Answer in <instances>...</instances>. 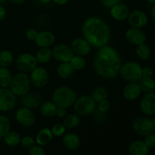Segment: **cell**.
Masks as SVG:
<instances>
[{
  "instance_id": "14",
  "label": "cell",
  "mask_w": 155,
  "mask_h": 155,
  "mask_svg": "<svg viewBox=\"0 0 155 155\" xmlns=\"http://www.w3.org/2000/svg\"><path fill=\"white\" fill-rule=\"evenodd\" d=\"M125 36L129 43L136 46L145 43L147 39L145 32L142 29L134 28V27L129 28L126 32Z\"/></svg>"
},
{
  "instance_id": "13",
  "label": "cell",
  "mask_w": 155,
  "mask_h": 155,
  "mask_svg": "<svg viewBox=\"0 0 155 155\" xmlns=\"http://www.w3.org/2000/svg\"><path fill=\"white\" fill-rule=\"evenodd\" d=\"M127 20L130 27L138 29L144 28L148 23V15L141 9H135L130 12Z\"/></svg>"
},
{
  "instance_id": "4",
  "label": "cell",
  "mask_w": 155,
  "mask_h": 155,
  "mask_svg": "<svg viewBox=\"0 0 155 155\" xmlns=\"http://www.w3.org/2000/svg\"><path fill=\"white\" fill-rule=\"evenodd\" d=\"M30 85L31 83L28 74L19 72L13 76L9 89L16 96L22 97L28 93Z\"/></svg>"
},
{
  "instance_id": "7",
  "label": "cell",
  "mask_w": 155,
  "mask_h": 155,
  "mask_svg": "<svg viewBox=\"0 0 155 155\" xmlns=\"http://www.w3.org/2000/svg\"><path fill=\"white\" fill-rule=\"evenodd\" d=\"M38 62L36 57L30 53H22L19 54L15 61L16 68L20 72L29 74L37 67Z\"/></svg>"
},
{
  "instance_id": "20",
  "label": "cell",
  "mask_w": 155,
  "mask_h": 155,
  "mask_svg": "<svg viewBox=\"0 0 155 155\" xmlns=\"http://www.w3.org/2000/svg\"><path fill=\"white\" fill-rule=\"evenodd\" d=\"M41 98L40 95L38 94L35 93H27L22 96L21 98V104L23 106L27 108L30 109V110H34V109H37L38 107H40L41 105Z\"/></svg>"
},
{
  "instance_id": "36",
  "label": "cell",
  "mask_w": 155,
  "mask_h": 155,
  "mask_svg": "<svg viewBox=\"0 0 155 155\" xmlns=\"http://www.w3.org/2000/svg\"><path fill=\"white\" fill-rule=\"evenodd\" d=\"M53 136L55 137H61L66 133V127L61 124H56L51 129Z\"/></svg>"
},
{
  "instance_id": "8",
  "label": "cell",
  "mask_w": 155,
  "mask_h": 155,
  "mask_svg": "<svg viewBox=\"0 0 155 155\" xmlns=\"http://www.w3.org/2000/svg\"><path fill=\"white\" fill-rule=\"evenodd\" d=\"M132 127L135 133L144 137L150 133H154L155 130V127L152 120L147 116L136 117L133 120Z\"/></svg>"
},
{
  "instance_id": "6",
  "label": "cell",
  "mask_w": 155,
  "mask_h": 155,
  "mask_svg": "<svg viewBox=\"0 0 155 155\" xmlns=\"http://www.w3.org/2000/svg\"><path fill=\"white\" fill-rule=\"evenodd\" d=\"M74 110L79 116L86 117L92 114L96 110L97 104L89 95L77 98L74 104Z\"/></svg>"
},
{
  "instance_id": "22",
  "label": "cell",
  "mask_w": 155,
  "mask_h": 155,
  "mask_svg": "<svg viewBox=\"0 0 155 155\" xmlns=\"http://www.w3.org/2000/svg\"><path fill=\"white\" fill-rule=\"evenodd\" d=\"M149 150L143 141L139 140L130 143L128 148L130 155H148Z\"/></svg>"
},
{
  "instance_id": "12",
  "label": "cell",
  "mask_w": 155,
  "mask_h": 155,
  "mask_svg": "<svg viewBox=\"0 0 155 155\" xmlns=\"http://www.w3.org/2000/svg\"><path fill=\"white\" fill-rule=\"evenodd\" d=\"M15 119L20 125L24 127H33L36 122V117L33 110L24 106L17 110L15 113Z\"/></svg>"
},
{
  "instance_id": "27",
  "label": "cell",
  "mask_w": 155,
  "mask_h": 155,
  "mask_svg": "<svg viewBox=\"0 0 155 155\" xmlns=\"http://www.w3.org/2000/svg\"><path fill=\"white\" fill-rule=\"evenodd\" d=\"M74 70L69 62L61 63L57 68V74L61 79H68L74 74Z\"/></svg>"
},
{
  "instance_id": "50",
  "label": "cell",
  "mask_w": 155,
  "mask_h": 155,
  "mask_svg": "<svg viewBox=\"0 0 155 155\" xmlns=\"http://www.w3.org/2000/svg\"><path fill=\"white\" fill-rule=\"evenodd\" d=\"M39 2H40L42 4L47 5V4H49V3L51 2V0H39Z\"/></svg>"
},
{
  "instance_id": "5",
  "label": "cell",
  "mask_w": 155,
  "mask_h": 155,
  "mask_svg": "<svg viewBox=\"0 0 155 155\" xmlns=\"http://www.w3.org/2000/svg\"><path fill=\"white\" fill-rule=\"evenodd\" d=\"M142 66L137 61H130L122 64L120 75L127 83L139 82L142 78Z\"/></svg>"
},
{
  "instance_id": "24",
  "label": "cell",
  "mask_w": 155,
  "mask_h": 155,
  "mask_svg": "<svg viewBox=\"0 0 155 155\" xmlns=\"http://www.w3.org/2000/svg\"><path fill=\"white\" fill-rule=\"evenodd\" d=\"M57 109L58 106L52 101H44L39 107L40 113L42 114V116L45 117H52L55 116Z\"/></svg>"
},
{
  "instance_id": "21",
  "label": "cell",
  "mask_w": 155,
  "mask_h": 155,
  "mask_svg": "<svg viewBox=\"0 0 155 155\" xmlns=\"http://www.w3.org/2000/svg\"><path fill=\"white\" fill-rule=\"evenodd\" d=\"M62 142L66 148L71 151H75L81 144V139L80 136L77 134L74 133H65L63 136Z\"/></svg>"
},
{
  "instance_id": "55",
  "label": "cell",
  "mask_w": 155,
  "mask_h": 155,
  "mask_svg": "<svg viewBox=\"0 0 155 155\" xmlns=\"http://www.w3.org/2000/svg\"><path fill=\"white\" fill-rule=\"evenodd\" d=\"M120 1H121V0H120ZM122 1H127V0H122Z\"/></svg>"
},
{
  "instance_id": "46",
  "label": "cell",
  "mask_w": 155,
  "mask_h": 155,
  "mask_svg": "<svg viewBox=\"0 0 155 155\" xmlns=\"http://www.w3.org/2000/svg\"><path fill=\"white\" fill-rule=\"evenodd\" d=\"M7 16V12H6L5 8L3 6L0 5V22L4 21Z\"/></svg>"
},
{
  "instance_id": "2",
  "label": "cell",
  "mask_w": 155,
  "mask_h": 155,
  "mask_svg": "<svg viewBox=\"0 0 155 155\" xmlns=\"http://www.w3.org/2000/svg\"><path fill=\"white\" fill-rule=\"evenodd\" d=\"M83 38L92 47L100 48L107 45L110 39V29L101 18L92 16L84 21L82 27Z\"/></svg>"
},
{
  "instance_id": "51",
  "label": "cell",
  "mask_w": 155,
  "mask_h": 155,
  "mask_svg": "<svg viewBox=\"0 0 155 155\" xmlns=\"http://www.w3.org/2000/svg\"><path fill=\"white\" fill-rule=\"evenodd\" d=\"M151 120H152L153 124H154V127H155V114H154V115H153V116H152V118H151Z\"/></svg>"
},
{
  "instance_id": "37",
  "label": "cell",
  "mask_w": 155,
  "mask_h": 155,
  "mask_svg": "<svg viewBox=\"0 0 155 155\" xmlns=\"http://www.w3.org/2000/svg\"><path fill=\"white\" fill-rule=\"evenodd\" d=\"M21 144L22 145V147L25 148H28L30 149V148L33 146V145H36V141L33 139V137L29 136H26L24 137L21 138Z\"/></svg>"
},
{
  "instance_id": "32",
  "label": "cell",
  "mask_w": 155,
  "mask_h": 155,
  "mask_svg": "<svg viewBox=\"0 0 155 155\" xmlns=\"http://www.w3.org/2000/svg\"><path fill=\"white\" fill-rule=\"evenodd\" d=\"M14 61V55L9 50L0 51V68H8Z\"/></svg>"
},
{
  "instance_id": "3",
  "label": "cell",
  "mask_w": 155,
  "mask_h": 155,
  "mask_svg": "<svg viewBox=\"0 0 155 155\" xmlns=\"http://www.w3.org/2000/svg\"><path fill=\"white\" fill-rule=\"evenodd\" d=\"M52 101L58 107L68 108L74 105L77 98V94L75 90L68 86H60L54 89L51 95Z\"/></svg>"
},
{
  "instance_id": "31",
  "label": "cell",
  "mask_w": 155,
  "mask_h": 155,
  "mask_svg": "<svg viewBox=\"0 0 155 155\" xmlns=\"http://www.w3.org/2000/svg\"><path fill=\"white\" fill-rule=\"evenodd\" d=\"M91 97L97 104V103L102 101V100L107 99V98H108V91L104 86H98L92 91Z\"/></svg>"
},
{
  "instance_id": "40",
  "label": "cell",
  "mask_w": 155,
  "mask_h": 155,
  "mask_svg": "<svg viewBox=\"0 0 155 155\" xmlns=\"http://www.w3.org/2000/svg\"><path fill=\"white\" fill-rule=\"evenodd\" d=\"M97 104H98V105H97L96 107L97 110H98L101 112H104V113H107V110H108L110 107V104L107 99L102 100V101H99V102L97 103Z\"/></svg>"
},
{
  "instance_id": "39",
  "label": "cell",
  "mask_w": 155,
  "mask_h": 155,
  "mask_svg": "<svg viewBox=\"0 0 155 155\" xmlns=\"http://www.w3.org/2000/svg\"><path fill=\"white\" fill-rule=\"evenodd\" d=\"M29 155H46V154L42 146L35 145L29 150Z\"/></svg>"
},
{
  "instance_id": "35",
  "label": "cell",
  "mask_w": 155,
  "mask_h": 155,
  "mask_svg": "<svg viewBox=\"0 0 155 155\" xmlns=\"http://www.w3.org/2000/svg\"><path fill=\"white\" fill-rule=\"evenodd\" d=\"M11 130L10 120L5 115L0 114V136L4 137Z\"/></svg>"
},
{
  "instance_id": "45",
  "label": "cell",
  "mask_w": 155,
  "mask_h": 155,
  "mask_svg": "<svg viewBox=\"0 0 155 155\" xmlns=\"http://www.w3.org/2000/svg\"><path fill=\"white\" fill-rule=\"evenodd\" d=\"M67 115V110L64 107H58L57 112H56V116L59 118H64Z\"/></svg>"
},
{
  "instance_id": "54",
  "label": "cell",
  "mask_w": 155,
  "mask_h": 155,
  "mask_svg": "<svg viewBox=\"0 0 155 155\" xmlns=\"http://www.w3.org/2000/svg\"><path fill=\"white\" fill-rule=\"evenodd\" d=\"M3 139V137H2V136H0V142H1L2 140Z\"/></svg>"
},
{
  "instance_id": "34",
  "label": "cell",
  "mask_w": 155,
  "mask_h": 155,
  "mask_svg": "<svg viewBox=\"0 0 155 155\" xmlns=\"http://www.w3.org/2000/svg\"><path fill=\"white\" fill-rule=\"evenodd\" d=\"M74 71H81L86 66V61L83 56L74 54L69 61Z\"/></svg>"
},
{
  "instance_id": "52",
  "label": "cell",
  "mask_w": 155,
  "mask_h": 155,
  "mask_svg": "<svg viewBox=\"0 0 155 155\" xmlns=\"http://www.w3.org/2000/svg\"><path fill=\"white\" fill-rule=\"evenodd\" d=\"M147 2H149L150 4H154L155 3V0H147Z\"/></svg>"
},
{
  "instance_id": "25",
  "label": "cell",
  "mask_w": 155,
  "mask_h": 155,
  "mask_svg": "<svg viewBox=\"0 0 155 155\" xmlns=\"http://www.w3.org/2000/svg\"><path fill=\"white\" fill-rule=\"evenodd\" d=\"M138 83L145 93L155 92V80L152 77H142Z\"/></svg>"
},
{
  "instance_id": "42",
  "label": "cell",
  "mask_w": 155,
  "mask_h": 155,
  "mask_svg": "<svg viewBox=\"0 0 155 155\" xmlns=\"http://www.w3.org/2000/svg\"><path fill=\"white\" fill-rule=\"evenodd\" d=\"M38 32L35 29L30 28L26 31V37L30 41H35L36 36H37Z\"/></svg>"
},
{
  "instance_id": "49",
  "label": "cell",
  "mask_w": 155,
  "mask_h": 155,
  "mask_svg": "<svg viewBox=\"0 0 155 155\" xmlns=\"http://www.w3.org/2000/svg\"><path fill=\"white\" fill-rule=\"evenodd\" d=\"M11 2H12L13 4L15 5H20V4H22V3L25 2L27 0H10Z\"/></svg>"
},
{
  "instance_id": "16",
  "label": "cell",
  "mask_w": 155,
  "mask_h": 155,
  "mask_svg": "<svg viewBox=\"0 0 155 155\" xmlns=\"http://www.w3.org/2000/svg\"><path fill=\"white\" fill-rule=\"evenodd\" d=\"M71 47L74 54L84 57L89 54L92 46L83 37H77L72 41Z\"/></svg>"
},
{
  "instance_id": "26",
  "label": "cell",
  "mask_w": 155,
  "mask_h": 155,
  "mask_svg": "<svg viewBox=\"0 0 155 155\" xmlns=\"http://www.w3.org/2000/svg\"><path fill=\"white\" fill-rule=\"evenodd\" d=\"M35 57L38 63L46 64L52 58V52L49 48H39Z\"/></svg>"
},
{
  "instance_id": "18",
  "label": "cell",
  "mask_w": 155,
  "mask_h": 155,
  "mask_svg": "<svg viewBox=\"0 0 155 155\" xmlns=\"http://www.w3.org/2000/svg\"><path fill=\"white\" fill-rule=\"evenodd\" d=\"M130 13V8L124 3L119 2L110 8V15L113 19L117 21H124L128 19Z\"/></svg>"
},
{
  "instance_id": "47",
  "label": "cell",
  "mask_w": 155,
  "mask_h": 155,
  "mask_svg": "<svg viewBox=\"0 0 155 155\" xmlns=\"http://www.w3.org/2000/svg\"><path fill=\"white\" fill-rule=\"evenodd\" d=\"M51 1L55 3L56 5H64L67 4L69 0H51Z\"/></svg>"
},
{
  "instance_id": "53",
  "label": "cell",
  "mask_w": 155,
  "mask_h": 155,
  "mask_svg": "<svg viewBox=\"0 0 155 155\" xmlns=\"http://www.w3.org/2000/svg\"><path fill=\"white\" fill-rule=\"evenodd\" d=\"M6 1H8V0H0V2H5Z\"/></svg>"
},
{
  "instance_id": "17",
  "label": "cell",
  "mask_w": 155,
  "mask_h": 155,
  "mask_svg": "<svg viewBox=\"0 0 155 155\" xmlns=\"http://www.w3.org/2000/svg\"><path fill=\"white\" fill-rule=\"evenodd\" d=\"M142 91L138 82L128 83L123 89V96L129 101H133L139 98Z\"/></svg>"
},
{
  "instance_id": "33",
  "label": "cell",
  "mask_w": 155,
  "mask_h": 155,
  "mask_svg": "<svg viewBox=\"0 0 155 155\" xmlns=\"http://www.w3.org/2000/svg\"><path fill=\"white\" fill-rule=\"evenodd\" d=\"M136 54L141 61H147L151 57V49L145 43L136 46Z\"/></svg>"
},
{
  "instance_id": "44",
  "label": "cell",
  "mask_w": 155,
  "mask_h": 155,
  "mask_svg": "<svg viewBox=\"0 0 155 155\" xmlns=\"http://www.w3.org/2000/svg\"><path fill=\"white\" fill-rule=\"evenodd\" d=\"M154 74L153 69L150 67H144L142 69V77H152Z\"/></svg>"
},
{
  "instance_id": "15",
  "label": "cell",
  "mask_w": 155,
  "mask_h": 155,
  "mask_svg": "<svg viewBox=\"0 0 155 155\" xmlns=\"http://www.w3.org/2000/svg\"><path fill=\"white\" fill-rule=\"evenodd\" d=\"M139 107L145 116L151 117L155 114V92L145 93L141 99Z\"/></svg>"
},
{
  "instance_id": "30",
  "label": "cell",
  "mask_w": 155,
  "mask_h": 155,
  "mask_svg": "<svg viewBox=\"0 0 155 155\" xmlns=\"http://www.w3.org/2000/svg\"><path fill=\"white\" fill-rule=\"evenodd\" d=\"M80 116H79L77 114H67L66 117L64 118L63 124L66 128L74 129L78 127L80 124Z\"/></svg>"
},
{
  "instance_id": "43",
  "label": "cell",
  "mask_w": 155,
  "mask_h": 155,
  "mask_svg": "<svg viewBox=\"0 0 155 155\" xmlns=\"http://www.w3.org/2000/svg\"><path fill=\"white\" fill-rule=\"evenodd\" d=\"M99 1L103 6L107 8H110L117 3L120 2V0H99Z\"/></svg>"
},
{
  "instance_id": "9",
  "label": "cell",
  "mask_w": 155,
  "mask_h": 155,
  "mask_svg": "<svg viewBox=\"0 0 155 155\" xmlns=\"http://www.w3.org/2000/svg\"><path fill=\"white\" fill-rule=\"evenodd\" d=\"M16 95L9 88H0V111L8 112L16 105Z\"/></svg>"
},
{
  "instance_id": "41",
  "label": "cell",
  "mask_w": 155,
  "mask_h": 155,
  "mask_svg": "<svg viewBox=\"0 0 155 155\" xmlns=\"http://www.w3.org/2000/svg\"><path fill=\"white\" fill-rule=\"evenodd\" d=\"M94 117H95V121H96L98 124H102L106 120V113L104 112H101L98 110H95L94 112Z\"/></svg>"
},
{
  "instance_id": "10",
  "label": "cell",
  "mask_w": 155,
  "mask_h": 155,
  "mask_svg": "<svg viewBox=\"0 0 155 155\" xmlns=\"http://www.w3.org/2000/svg\"><path fill=\"white\" fill-rule=\"evenodd\" d=\"M51 52H52V58H54V60L60 63L69 62L74 55L71 47L64 43L54 45L51 50Z\"/></svg>"
},
{
  "instance_id": "19",
  "label": "cell",
  "mask_w": 155,
  "mask_h": 155,
  "mask_svg": "<svg viewBox=\"0 0 155 155\" xmlns=\"http://www.w3.org/2000/svg\"><path fill=\"white\" fill-rule=\"evenodd\" d=\"M55 42V36L51 32L43 30L38 33L35 39L36 45L39 48H49Z\"/></svg>"
},
{
  "instance_id": "38",
  "label": "cell",
  "mask_w": 155,
  "mask_h": 155,
  "mask_svg": "<svg viewBox=\"0 0 155 155\" xmlns=\"http://www.w3.org/2000/svg\"><path fill=\"white\" fill-rule=\"evenodd\" d=\"M149 149L155 148V133H151L145 136L143 141Z\"/></svg>"
},
{
  "instance_id": "23",
  "label": "cell",
  "mask_w": 155,
  "mask_h": 155,
  "mask_svg": "<svg viewBox=\"0 0 155 155\" xmlns=\"http://www.w3.org/2000/svg\"><path fill=\"white\" fill-rule=\"evenodd\" d=\"M53 134L48 128H43L39 130L36 136V143L40 146L46 145L52 140Z\"/></svg>"
},
{
  "instance_id": "48",
  "label": "cell",
  "mask_w": 155,
  "mask_h": 155,
  "mask_svg": "<svg viewBox=\"0 0 155 155\" xmlns=\"http://www.w3.org/2000/svg\"><path fill=\"white\" fill-rule=\"evenodd\" d=\"M151 17L152 18L153 21L155 23V3L152 5L151 8Z\"/></svg>"
},
{
  "instance_id": "1",
  "label": "cell",
  "mask_w": 155,
  "mask_h": 155,
  "mask_svg": "<svg viewBox=\"0 0 155 155\" xmlns=\"http://www.w3.org/2000/svg\"><path fill=\"white\" fill-rule=\"evenodd\" d=\"M122 60L119 52L110 45H104L98 48L93 61L95 73L106 80L114 79L120 73Z\"/></svg>"
},
{
  "instance_id": "11",
  "label": "cell",
  "mask_w": 155,
  "mask_h": 155,
  "mask_svg": "<svg viewBox=\"0 0 155 155\" xmlns=\"http://www.w3.org/2000/svg\"><path fill=\"white\" fill-rule=\"evenodd\" d=\"M30 83L36 88H42L47 85L49 75L46 70L42 67H36L30 73Z\"/></svg>"
},
{
  "instance_id": "28",
  "label": "cell",
  "mask_w": 155,
  "mask_h": 155,
  "mask_svg": "<svg viewBox=\"0 0 155 155\" xmlns=\"http://www.w3.org/2000/svg\"><path fill=\"white\" fill-rule=\"evenodd\" d=\"M12 77V72L8 68H0V88H9Z\"/></svg>"
},
{
  "instance_id": "29",
  "label": "cell",
  "mask_w": 155,
  "mask_h": 155,
  "mask_svg": "<svg viewBox=\"0 0 155 155\" xmlns=\"http://www.w3.org/2000/svg\"><path fill=\"white\" fill-rule=\"evenodd\" d=\"M21 137L16 131H9L5 136L3 137L5 143L11 147H15L21 143Z\"/></svg>"
}]
</instances>
